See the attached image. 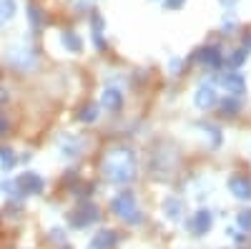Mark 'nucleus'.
<instances>
[{
    "label": "nucleus",
    "instance_id": "f257e3e1",
    "mask_svg": "<svg viewBox=\"0 0 251 249\" xmlns=\"http://www.w3.org/2000/svg\"><path fill=\"white\" fill-rule=\"evenodd\" d=\"M103 176H106L111 184H131L136 179V154L128 146H116L111 149L106 156H103Z\"/></svg>",
    "mask_w": 251,
    "mask_h": 249
},
{
    "label": "nucleus",
    "instance_id": "f03ea898",
    "mask_svg": "<svg viewBox=\"0 0 251 249\" xmlns=\"http://www.w3.org/2000/svg\"><path fill=\"white\" fill-rule=\"evenodd\" d=\"M111 209L116 217H121L123 221H128V224H138L143 217L138 212V206H136V196L131 192H121L113 201H111Z\"/></svg>",
    "mask_w": 251,
    "mask_h": 249
},
{
    "label": "nucleus",
    "instance_id": "7ed1b4c3",
    "mask_svg": "<svg viewBox=\"0 0 251 249\" xmlns=\"http://www.w3.org/2000/svg\"><path fill=\"white\" fill-rule=\"evenodd\" d=\"M5 60L18 71H30L35 66V51L25 43H13L5 51Z\"/></svg>",
    "mask_w": 251,
    "mask_h": 249
},
{
    "label": "nucleus",
    "instance_id": "20e7f679",
    "mask_svg": "<svg viewBox=\"0 0 251 249\" xmlns=\"http://www.w3.org/2000/svg\"><path fill=\"white\" fill-rule=\"evenodd\" d=\"M98 219H100V209L96 204H91V201L80 204L78 209L71 214V221H73V226H78V229H86V226L96 224Z\"/></svg>",
    "mask_w": 251,
    "mask_h": 249
},
{
    "label": "nucleus",
    "instance_id": "39448f33",
    "mask_svg": "<svg viewBox=\"0 0 251 249\" xmlns=\"http://www.w3.org/2000/svg\"><path fill=\"white\" fill-rule=\"evenodd\" d=\"M83 146H86V141H83L80 136H75V134H63L58 138V151L66 159H78L83 154Z\"/></svg>",
    "mask_w": 251,
    "mask_h": 249
},
{
    "label": "nucleus",
    "instance_id": "423d86ee",
    "mask_svg": "<svg viewBox=\"0 0 251 249\" xmlns=\"http://www.w3.org/2000/svg\"><path fill=\"white\" fill-rule=\"evenodd\" d=\"M15 186H18L20 194H40L43 186H46V181L40 179V174H35V171H25V174H20L15 179Z\"/></svg>",
    "mask_w": 251,
    "mask_h": 249
},
{
    "label": "nucleus",
    "instance_id": "0eeeda50",
    "mask_svg": "<svg viewBox=\"0 0 251 249\" xmlns=\"http://www.w3.org/2000/svg\"><path fill=\"white\" fill-rule=\"evenodd\" d=\"M214 226V214L208 212V209H199L196 214H194V219L188 221V229H191L196 237H201V234H206L208 229Z\"/></svg>",
    "mask_w": 251,
    "mask_h": 249
},
{
    "label": "nucleus",
    "instance_id": "6e6552de",
    "mask_svg": "<svg viewBox=\"0 0 251 249\" xmlns=\"http://www.w3.org/2000/svg\"><path fill=\"white\" fill-rule=\"evenodd\" d=\"M194 58L199 60V63L208 66V68H221V63H224V55H221V51H219L216 46H206V48H199Z\"/></svg>",
    "mask_w": 251,
    "mask_h": 249
},
{
    "label": "nucleus",
    "instance_id": "1a4fd4ad",
    "mask_svg": "<svg viewBox=\"0 0 251 249\" xmlns=\"http://www.w3.org/2000/svg\"><path fill=\"white\" fill-rule=\"evenodd\" d=\"M194 103H196V109L201 111H208L216 103V88L211 86V83H203V86L196 88V96H194Z\"/></svg>",
    "mask_w": 251,
    "mask_h": 249
},
{
    "label": "nucleus",
    "instance_id": "9d476101",
    "mask_svg": "<svg viewBox=\"0 0 251 249\" xmlns=\"http://www.w3.org/2000/svg\"><path fill=\"white\" fill-rule=\"evenodd\" d=\"M221 86L226 88V93H231V96H244L246 93V81L241 73H224L221 76Z\"/></svg>",
    "mask_w": 251,
    "mask_h": 249
},
{
    "label": "nucleus",
    "instance_id": "9b49d317",
    "mask_svg": "<svg viewBox=\"0 0 251 249\" xmlns=\"http://www.w3.org/2000/svg\"><path fill=\"white\" fill-rule=\"evenodd\" d=\"M116 244H118V234H116L113 229H100V232L88 242L86 249H113Z\"/></svg>",
    "mask_w": 251,
    "mask_h": 249
},
{
    "label": "nucleus",
    "instance_id": "f8f14e48",
    "mask_svg": "<svg viewBox=\"0 0 251 249\" xmlns=\"http://www.w3.org/2000/svg\"><path fill=\"white\" fill-rule=\"evenodd\" d=\"M228 192H231L236 199H251V179L246 176H231L228 179Z\"/></svg>",
    "mask_w": 251,
    "mask_h": 249
},
{
    "label": "nucleus",
    "instance_id": "ddd939ff",
    "mask_svg": "<svg viewBox=\"0 0 251 249\" xmlns=\"http://www.w3.org/2000/svg\"><path fill=\"white\" fill-rule=\"evenodd\" d=\"M100 106L106 109V111H121V106H123V93L118 91V88H106L103 91V96H100Z\"/></svg>",
    "mask_w": 251,
    "mask_h": 249
},
{
    "label": "nucleus",
    "instance_id": "4468645a",
    "mask_svg": "<svg viewBox=\"0 0 251 249\" xmlns=\"http://www.w3.org/2000/svg\"><path fill=\"white\" fill-rule=\"evenodd\" d=\"M91 30H93V40H96V48L103 51L106 48V40H103V33H106V20H103L98 13L91 15Z\"/></svg>",
    "mask_w": 251,
    "mask_h": 249
},
{
    "label": "nucleus",
    "instance_id": "2eb2a0df",
    "mask_svg": "<svg viewBox=\"0 0 251 249\" xmlns=\"http://www.w3.org/2000/svg\"><path fill=\"white\" fill-rule=\"evenodd\" d=\"M181 214H183V201H181V199L169 196V199L163 201V217H169L171 221H178Z\"/></svg>",
    "mask_w": 251,
    "mask_h": 249
},
{
    "label": "nucleus",
    "instance_id": "dca6fc26",
    "mask_svg": "<svg viewBox=\"0 0 251 249\" xmlns=\"http://www.w3.org/2000/svg\"><path fill=\"white\" fill-rule=\"evenodd\" d=\"M60 46L66 48L68 53H80V51H83V40H80V35H78V33L66 30V33L60 35Z\"/></svg>",
    "mask_w": 251,
    "mask_h": 249
},
{
    "label": "nucleus",
    "instance_id": "f3484780",
    "mask_svg": "<svg viewBox=\"0 0 251 249\" xmlns=\"http://www.w3.org/2000/svg\"><path fill=\"white\" fill-rule=\"evenodd\" d=\"M18 13V3L15 0H0V28H5Z\"/></svg>",
    "mask_w": 251,
    "mask_h": 249
},
{
    "label": "nucleus",
    "instance_id": "a211bd4d",
    "mask_svg": "<svg viewBox=\"0 0 251 249\" xmlns=\"http://www.w3.org/2000/svg\"><path fill=\"white\" fill-rule=\"evenodd\" d=\"M239 111H241V101H239L236 96H228V98L221 101V113H224V116L234 118V116H239Z\"/></svg>",
    "mask_w": 251,
    "mask_h": 249
},
{
    "label": "nucleus",
    "instance_id": "6ab92c4d",
    "mask_svg": "<svg viewBox=\"0 0 251 249\" xmlns=\"http://www.w3.org/2000/svg\"><path fill=\"white\" fill-rule=\"evenodd\" d=\"M98 106L96 103H88V106H83L80 109V113H78V121H83V123H96L98 121Z\"/></svg>",
    "mask_w": 251,
    "mask_h": 249
},
{
    "label": "nucleus",
    "instance_id": "aec40b11",
    "mask_svg": "<svg viewBox=\"0 0 251 249\" xmlns=\"http://www.w3.org/2000/svg\"><path fill=\"white\" fill-rule=\"evenodd\" d=\"M13 166H15V154H13V149L3 146V149H0V169H3V171H10Z\"/></svg>",
    "mask_w": 251,
    "mask_h": 249
},
{
    "label": "nucleus",
    "instance_id": "412c9836",
    "mask_svg": "<svg viewBox=\"0 0 251 249\" xmlns=\"http://www.w3.org/2000/svg\"><path fill=\"white\" fill-rule=\"evenodd\" d=\"M246 55H249V51H246V48L234 51L231 55H228V66H231V68H241V66L246 63Z\"/></svg>",
    "mask_w": 251,
    "mask_h": 249
},
{
    "label": "nucleus",
    "instance_id": "4be33fe9",
    "mask_svg": "<svg viewBox=\"0 0 251 249\" xmlns=\"http://www.w3.org/2000/svg\"><path fill=\"white\" fill-rule=\"evenodd\" d=\"M236 224H239V229H244L249 234L251 232V209H241L236 214Z\"/></svg>",
    "mask_w": 251,
    "mask_h": 249
},
{
    "label": "nucleus",
    "instance_id": "5701e85b",
    "mask_svg": "<svg viewBox=\"0 0 251 249\" xmlns=\"http://www.w3.org/2000/svg\"><path fill=\"white\" fill-rule=\"evenodd\" d=\"M28 18H30V23H33V28H38L40 23H43V15H40V8L38 5H28Z\"/></svg>",
    "mask_w": 251,
    "mask_h": 249
},
{
    "label": "nucleus",
    "instance_id": "b1692460",
    "mask_svg": "<svg viewBox=\"0 0 251 249\" xmlns=\"http://www.w3.org/2000/svg\"><path fill=\"white\" fill-rule=\"evenodd\" d=\"M8 131H10V121L5 113H0V136H5Z\"/></svg>",
    "mask_w": 251,
    "mask_h": 249
},
{
    "label": "nucleus",
    "instance_id": "393cba45",
    "mask_svg": "<svg viewBox=\"0 0 251 249\" xmlns=\"http://www.w3.org/2000/svg\"><path fill=\"white\" fill-rule=\"evenodd\" d=\"M186 3V0H163V5L166 8H171V10H176V8H181Z\"/></svg>",
    "mask_w": 251,
    "mask_h": 249
},
{
    "label": "nucleus",
    "instance_id": "a878e982",
    "mask_svg": "<svg viewBox=\"0 0 251 249\" xmlns=\"http://www.w3.org/2000/svg\"><path fill=\"white\" fill-rule=\"evenodd\" d=\"M50 239H55V242H66V237H63L60 229H53V232H50Z\"/></svg>",
    "mask_w": 251,
    "mask_h": 249
},
{
    "label": "nucleus",
    "instance_id": "bb28decb",
    "mask_svg": "<svg viewBox=\"0 0 251 249\" xmlns=\"http://www.w3.org/2000/svg\"><path fill=\"white\" fill-rule=\"evenodd\" d=\"M244 48H251V33L244 35Z\"/></svg>",
    "mask_w": 251,
    "mask_h": 249
},
{
    "label": "nucleus",
    "instance_id": "cd10ccee",
    "mask_svg": "<svg viewBox=\"0 0 251 249\" xmlns=\"http://www.w3.org/2000/svg\"><path fill=\"white\" fill-rule=\"evenodd\" d=\"M234 3H236V0H221V5H226V8H231Z\"/></svg>",
    "mask_w": 251,
    "mask_h": 249
},
{
    "label": "nucleus",
    "instance_id": "c85d7f7f",
    "mask_svg": "<svg viewBox=\"0 0 251 249\" xmlns=\"http://www.w3.org/2000/svg\"><path fill=\"white\" fill-rule=\"evenodd\" d=\"M66 249H71V247H66Z\"/></svg>",
    "mask_w": 251,
    "mask_h": 249
}]
</instances>
